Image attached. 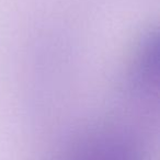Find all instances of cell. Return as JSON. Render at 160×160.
Segmentation results:
<instances>
[{
  "label": "cell",
  "instance_id": "cell-1",
  "mask_svg": "<svg viewBox=\"0 0 160 160\" xmlns=\"http://www.w3.org/2000/svg\"><path fill=\"white\" fill-rule=\"evenodd\" d=\"M69 160H138L133 145L121 135L97 134L80 142Z\"/></svg>",
  "mask_w": 160,
  "mask_h": 160
}]
</instances>
